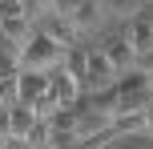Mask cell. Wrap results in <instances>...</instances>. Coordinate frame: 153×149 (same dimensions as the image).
I'll return each instance as SVG.
<instances>
[{
    "label": "cell",
    "instance_id": "9c48e42d",
    "mask_svg": "<svg viewBox=\"0 0 153 149\" xmlns=\"http://www.w3.org/2000/svg\"><path fill=\"white\" fill-rule=\"evenodd\" d=\"M45 32H48L53 40H61L65 48H69V44H76V28H73V20H65V16H56V12L45 20Z\"/></svg>",
    "mask_w": 153,
    "mask_h": 149
},
{
    "label": "cell",
    "instance_id": "2e32d148",
    "mask_svg": "<svg viewBox=\"0 0 153 149\" xmlns=\"http://www.w3.org/2000/svg\"><path fill=\"white\" fill-rule=\"evenodd\" d=\"M8 44V32H4V24H0V48H4Z\"/></svg>",
    "mask_w": 153,
    "mask_h": 149
},
{
    "label": "cell",
    "instance_id": "5bb4252c",
    "mask_svg": "<svg viewBox=\"0 0 153 149\" xmlns=\"http://www.w3.org/2000/svg\"><path fill=\"white\" fill-rule=\"evenodd\" d=\"M137 64H141L145 73H153V48H149V53H141V56H137Z\"/></svg>",
    "mask_w": 153,
    "mask_h": 149
},
{
    "label": "cell",
    "instance_id": "e0dca14e",
    "mask_svg": "<svg viewBox=\"0 0 153 149\" xmlns=\"http://www.w3.org/2000/svg\"><path fill=\"white\" fill-rule=\"evenodd\" d=\"M149 89H153V73H149Z\"/></svg>",
    "mask_w": 153,
    "mask_h": 149
},
{
    "label": "cell",
    "instance_id": "8fae6325",
    "mask_svg": "<svg viewBox=\"0 0 153 149\" xmlns=\"http://www.w3.org/2000/svg\"><path fill=\"white\" fill-rule=\"evenodd\" d=\"M16 97H20L16 93V77H0V105H12Z\"/></svg>",
    "mask_w": 153,
    "mask_h": 149
},
{
    "label": "cell",
    "instance_id": "5b68a950",
    "mask_svg": "<svg viewBox=\"0 0 153 149\" xmlns=\"http://www.w3.org/2000/svg\"><path fill=\"white\" fill-rule=\"evenodd\" d=\"M48 85H53V93H56V101H61V105H73L76 97L85 93V85L73 77L69 69H65V64H56V69L48 73Z\"/></svg>",
    "mask_w": 153,
    "mask_h": 149
},
{
    "label": "cell",
    "instance_id": "30bf717a",
    "mask_svg": "<svg viewBox=\"0 0 153 149\" xmlns=\"http://www.w3.org/2000/svg\"><path fill=\"white\" fill-rule=\"evenodd\" d=\"M12 16H28V0H0V20H12Z\"/></svg>",
    "mask_w": 153,
    "mask_h": 149
},
{
    "label": "cell",
    "instance_id": "6da1fadb",
    "mask_svg": "<svg viewBox=\"0 0 153 149\" xmlns=\"http://www.w3.org/2000/svg\"><path fill=\"white\" fill-rule=\"evenodd\" d=\"M61 61H65V44H61V40H53L45 28H36V32H32V36L20 44V69L53 73Z\"/></svg>",
    "mask_w": 153,
    "mask_h": 149
},
{
    "label": "cell",
    "instance_id": "7a4b0ae2",
    "mask_svg": "<svg viewBox=\"0 0 153 149\" xmlns=\"http://www.w3.org/2000/svg\"><path fill=\"white\" fill-rule=\"evenodd\" d=\"M48 89H53V85H48V73H40V69H20V73H16V93H20L16 101L36 105Z\"/></svg>",
    "mask_w": 153,
    "mask_h": 149
},
{
    "label": "cell",
    "instance_id": "52a82bcc",
    "mask_svg": "<svg viewBox=\"0 0 153 149\" xmlns=\"http://www.w3.org/2000/svg\"><path fill=\"white\" fill-rule=\"evenodd\" d=\"M129 40H133V48H137V56L149 53L153 48V16H137V20L129 24Z\"/></svg>",
    "mask_w": 153,
    "mask_h": 149
},
{
    "label": "cell",
    "instance_id": "9a60e30c",
    "mask_svg": "<svg viewBox=\"0 0 153 149\" xmlns=\"http://www.w3.org/2000/svg\"><path fill=\"white\" fill-rule=\"evenodd\" d=\"M28 8H36V12H40V8H45V12H53V0H28Z\"/></svg>",
    "mask_w": 153,
    "mask_h": 149
},
{
    "label": "cell",
    "instance_id": "8992f818",
    "mask_svg": "<svg viewBox=\"0 0 153 149\" xmlns=\"http://www.w3.org/2000/svg\"><path fill=\"white\" fill-rule=\"evenodd\" d=\"M101 8H105L101 0H81V4H76V12L69 16V20H73V28H76V32L97 28V24H101Z\"/></svg>",
    "mask_w": 153,
    "mask_h": 149
},
{
    "label": "cell",
    "instance_id": "4fadbf2b",
    "mask_svg": "<svg viewBox=\"0 0 153 149\" xmlns=\"http://www.w3.org/2000/svg\"><path fill=\"white\" fill-rule=\"evenodd\" d=\"M76 4H81V0H53V12H56V16H65V20H69V16L76 12Z\"/></svg>",
    "mask_w": 153,
    "mask_h": 149
},
{
    "label": "cell",
    "instance_id": "3957f363",
    "mask_svg": "<svg viewBox=\"0 0 153 149\" xmlns=\"http://www.w3.org/2000/svg\"><path fill=\"white\" fill-rule=\"evenodd\" d=\"M105 56H109V64H113V73L133 69V64H137V48H133L129 32H121V36H109V40H105Z\"/></svg>",
    "mask_w": 153,
    "mask_h": 149
},
{
    "label": "cell",
    "instance_id": "ba28073f",
    "mask_svg": "<svg viewBox=\"0 0 153 149\" xmlns=\"http://www.w3.org/2000/svg\"><path fill=\"white\" fill-rule=\"evenodd\" d=\"M61 64L73 73L76 81H81V85H85V73H89V48H81V44H69V48H65V61H61Z\"/></svg>",
    "mask_w": 153,
    "mask_h": 149
},
{
    "label": "cell",
    "instance_id": "277c9868",
    "mask_svg": "<svg viewBox=\"0 0 153 149\" xmlns=\"http://www.w3.org/2000/svg\"><path fill=\"white\" fill-rule=\"evenodd\" d=\"M113 64H109V56H105V48H89V73H85V89H105V85H113Z\"/></svg>",
    "mask_w": 153,
    "mask_h": 149
},
{
    "label": "cell",
    "instance_id": "7c38bea8",
    "mask_svg": "<svg viewBox=\"0 0 153 149\" xmlns=\"http://www.w3.org/2000/svg\"><path fill=\"white\" fill-rule=\"evenodd\" d=\"M109 12H121V16H133L137 12V0H101Z\"/></svg>",
    "mask_w": 153,
    "mask_h": 149
}]
</instances>
